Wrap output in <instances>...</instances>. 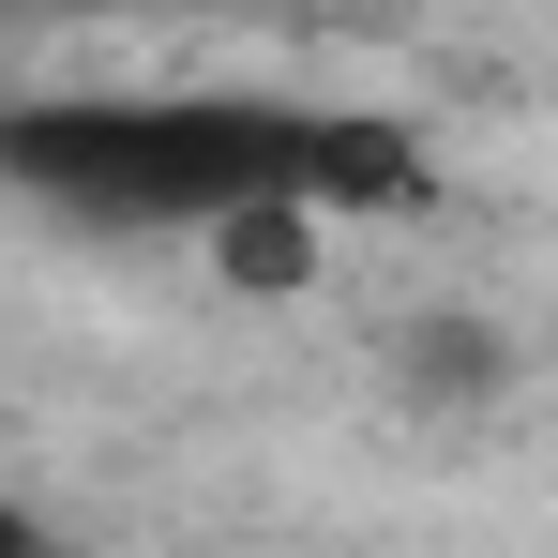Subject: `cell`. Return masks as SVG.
<instances>
[{
  "mask_svg": "<svg viewBox=\"0 0 558 558\" xmlns=\"http://www.w3.org/2000/svg\"><path fill=\"white\" fill-rule=\"evenodd\" d=\"M0 167L46 211H121V227H211L242 196L302 182V121L272 106H15Z\"/></svg>",
  "mask_w": 558,
  "mask_h": 558,
  "instance_id": "6da1fadb",
  "label": "cell"
},
{
  "mask_svg": "<svg viewBox=\"0 0 558 558\" xmlns=\"http://www.w3.org/2000/svg\"><path fill=\"white\" fill-rule=\"evenodd\" d=\"M196 242H211V272L242 287V302H302V287L332 272V211H317V196H302V182H272V196H242V211H211Z\"/></svg>",
  "mask_w": 558,
  "mask_h": 558,
  "instance_id": "7a4b0ae2",
  "label": "cell"
},
{
  "mask_svg": "<svg viewBox=\"0 0 558 558\" xmlns=\"http://www.w3.org/2000/svg\"><path fill=\"white\" fill-rule=\"evenodd\" d=\"M302 196L317 211H423V151L392 136V121H302Z\"/></svg>",
  "mask_w": 558,
  "mask_h": 558,
  "instance_id": "3957f363",
  "label": "cell"
},
{
  "mask_svg": "<svg viewBox=\"0 0 558 558\" xmlns=\"http://www.w3.org/2000/svg\"><path fill=\"white\" fill-rule=\"evenodd\" d=\"M392 377H408V392H423V408H483V392H498V332H483V317H423V332H408V348H392Z\"/></svg>",
  "mask_w": 558,
  "mask_h": 558,
  "instance_id": "277c9868",
  "label": "cell"
}]
</instances>
